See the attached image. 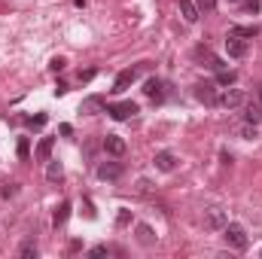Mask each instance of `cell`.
<instances>
[{
  "instance_id": "10",
  "label": "cell",
  "mask_w": 262,
  "mask_h": 259,
  "mask_svg": "<svg viewBox=\"0 0 262 259\" xmlns=\"http://www.w3.org/2000/svg\"><path fill=\"white\" fill-rule=\"evenodd\" d=\"M98 177L101 180H119L122 177V165L119 162H101L98 165Z\"/></svg>"
},
{
  "instance_id": "30",
  "label": "cell",
  "mask_w": 262,
  "mask_h": 259,
  "mask_svg": "<svg viewBox=\"0 0 262 259\" xmlns=\"http://www.w3.org/2000/svg\"><path fill=\"white\" fill-rule=\"evenodd\" d=\"M95 79V70H79V82H92Z\"/></svg>"
},
{
  "instance_id": "7",
  "label": "cell",
  "mask_w": 262,
  "mask_h": 259,
  "mask_svg": "<svg viewBox=\"0 0 262 259\" xmlns=\"http://www.w3.org/2000/svg\"><path fill=\"white\" fill-rule=\"evenodd\" d=\"M223 226H226V213H223L220 207L204 210V229H207V232H216V229H223Z\"/></svg>"
},
{
  "instance_id": "6",
  "label": "cell",
  "mask_w": 262,
  "mask_h": 259,
  "mask_svg": "<svg viewBox=\"0 0 262 259\" xmlns=\"http://www.w3.org/2000/svg\"><path fill=\"white\" fill-rule=\"evenodd\" d=\"M226 52H229L232 58H244V55H247V40L229 34V37H226Z\"/></svg>"
},
{
  "instance_id": "14",
  "label": "cell",
  "mask_w": 262,
  "mask_h": 259,
  "mask_svg": "<svg viewBox=\"0 0 262 259\" xmlns=\"http://www.w3.org/2000/svg\"><path fill=\"white\" fill-rule=\"evenodd\" d=\"M52 146H55V137H43V140L37 143V159H40V162H49Z\"/></svg>"
},
{
  "instance_id": "4",
  "label": "cell",
  "mask_w": 262,
  "mask_h": 259,
  "mask_svg": "<svg viewBox=\"0 0 262 259\" xmlns=\"http://www.w3.org/2000/svg\"><path fill=\"white\" fill-rule=\"evenodd\" d=\"M165 89H168V82H162V79H156V76L143 82V95H146V98H152L156 104H162V101H165V95H168Z\"/></svg>"
},
{
  "instance_id": "9",
  "label": "cell",
  "mask_w": 262,
  "mask_h": 259,
  "mask_svg": "<svg viewBox=\"0 0 262 259\" xmlns=\"http://www.w3.org/2000/svg\"><path fill=\"white\" fill-rule=\"evenodd\" d=\"M104 149H107L110 156H116V159H119V156H125V149H128V146H125V140H122L119 134H107V137H104Z\"/></svg>"
},
{
  "instance_id": "26",
  "label": "cell",
  "mask_w": 262,
  "mask_h": 259,
  "mask_svg": "<svg viewBox=\"0 0 262 259\" xmlns=\"http://www.w3.org/2000/svg\"><path fill=\"white\" fill-rule=\"evenodd\" d=\"M110 253H113V247H107V244H98L89 250V256H110Z\"/></svg>"
},
{
  "instance_id": "11",
  "label": "cell",
  "mask_w": 262,
  "mask_h": 259,
  "mask_svg": "<svg viewBox=\"0 0 262 259\" xmlns=\"http://www.w3.org/2000/svg\"><path fill=\"white\" fill-rule=\"evenodd\" d=\"M152 165H156L159 171H165V174H168V171H174V168H177V156H174V153H156Z\"/></svg>"
},
{
  "instance_id": "18",
  "label": "cell",
  "mask_w": 262,
  "mask_h": 259,
  "mask_svg": "<svg viewBox=\"0 0 262 259\" xmlns=\"http://www.w3.org/2000/svg\"><path fill=\"white\" fill-rule=\"evenodd\" d=\"M64 177V168H61V162H49V168H46V180L49 183H58Z\"/></svg>"
},
{
  "instance_id": "23",
  "label": "cell",
  "mask_w": 262,
  "mask_h": 259,
  "mask_svg": "<svg viewBox=\"0 0 262 259\" xmlns=\"http://www.w3.org/2000/svg\"><path fill=\"white\" fill-rule=\"evenodd\" d=\"M18 256L21 259H37V244H34V241H25V244L18 247Z\"/></svg>"
},
{
  "instance_id": "2",
  "label": "cell",
  "mask_w": 262,
  "mask_h": 259,
  "mask_svg": "<svg viewBox=\"0 0 262 259\" xmlns=\"http://www.w3.org/2000/svg\"><path fill=\"white\" fill-rule=\"evenodd\" d=\"M107 113H110L116 122H125V119H131V116H137L140 110H137L134 101H119V104H107Z\"/></svg>"
},
{
  "instance_id": "31",
  "label": "cell",
  "mask_w": 262,
  "mask_h": 259,
  "mask_svg": "<svg viewBox=\"0 0 262 259\" xmlns=\"http://www.w3.org/2000/svg\"><path fill=\"white\" fill-rule=\"evenodd\" d=\"M128 220H131L128 210H119V226H128Z\"/></svg>"
},
{
  "instance_id": "13",
  "label": "cell",
  "mask_w": 262,
  "mask_h": 259,
  "mask_svg": "<svg viewBox=\"0 0 262 259\" xmlns=\"http://www.w3.org/2000/svg\"><path fill=\"white\" fill-rule=\"evenodd\" d=\"M180 15L192 25V21H198V15H201V12H198V6L192 3V0H180Z\"/></svg>"
},
{
  "instance_id": "22",
  "label": "cell",
  "mask_w": 262,
  "mask_h": 259,
  "mask_svg": "<svg viewBox=\"0 0 262 259\" xmlns=\"http://www.w3.org/2000/svg\"><path fill=\"white\" fill-rule=\"evenodd\" d=\"M229 3L232 6H241L244 12H253V15L259 12V6H262V0H229Z\"/></svg>"
},
{
  "instance_id": "20",
  "label": "cell",
  "mask_w": 262,
  "mask_h": 259,
  "mask_svg": "<svg viewBox=\"0 0 262 259\" xmlns=\"http://www.w3.org/2000/svg\"><path fill=\"white\" fill-rule=\"evenodd\" d=\"M229 34H235V37H256V34H259V28H256V25H235Z\"/></svg>"
},
{
  "instance_id": "32",
  "label": "cell",
  "mask_w": 262,
  "mask_h": 259,
  "mask_svg": "<svg viewBox=\"0 0 262 259\" xmlns=\"http://www.w3.org/2000/svg\"><path fill=\"white\" fill-rule=\"evenodd\" d=\"M256 95H259V104H262V85H259V89H256Z\"/></svg>"
},
{
  "instance_id": "28",
  "label": "cell",
  "mask_w": 262,
  "mask_h": 259,
  "mask_svg": "<svg viewBox=\"0 0 262 259\" xmlns=\"http://www.w3.org/2000/svg\"><path fill=\"white\" fill-rule=\"evenodd\" d=\"M31 156V146H28V137H21L18 140V159H28Z\"/></svg>"
},
{
  "instance_id": "16",
  "label": "cell",
  "mask_w": 262,
  "mask_h": 259,
  "mask_svg": "<svg viewBox=\"0 0 262 259\" xmlns=\"http://www.w3.org/2000/svg\"><path fill=\"white\" fill-rule=\"evenodd\" d=\"M137 241H140L143 247H152V244H156V235H152V229L140 223V226H137Z\"/></svg>"
},
{
  "instance_id": "25",
  "label": "cell",
  "mask_w": 262,
  "mask_h": 259,
  "mask_svg": "<svg viewBox=\"0 0 262 259\" xmlns=\"http://www.w3.org/2000/svg\"><path fill=\"white\" fill-rule=\"evenodd\" d=\"M216 3H220V0H195L198 12H213V9H216Z\"/></svg>"
},
{
  "instance_id": "29",
  "label": "cell",
  "mask_w": 262,
  "mask_h": 259,
  "mask_svg": "<svg viewBox=\"0 0 262 259\" xmlns=\"http://www.w3.org/2000/svg\"><path fill=\"white\" fill-rule=\"evenodd\" d=\"M49 67H52V70L58 73V70H64V67H67V61L61 58V55H58V58H52V61H49Z\"/></svg>"
},
{
  "instance_id": "27",
  "label": "cell",
  "mask_w": 262,
  "mask_h": 259,
  "mask_svg": "<svg viewBox=\"0 0 262 259\" xmlns=\"http://www.w3.org/2000/svg\"><path fill=\"white\" fill-rule=\"evenodd\" d=\"M15 192H18V183H3V189H0V195H3V198H12Z\"/></svg>"
},
{
  "instance_id": "12",
  "label": "cell",
  "mask_w": 262,
  "mask_h": 259,
  "mask_svg": "<svg viewBox=\"0 0 262 259\" xmlns=\"http://www.w3.org/2000/svg\"><path fill=\"white\" fill-rule=\"evenodd\" d=\"M101 110H107V104H104V98H85L82 104H79V113H101Z\"/></svg>"
},
{
  "instance_id": "5",
  "label": "cell",
  "mask_w": 262,
  "mask_h": 259,
  "mask_svg": "<svg viewBox=\"0 0 262 259\" xmlns=\"http://www.w3.org/2000/svg\"><path fill=\"white\" fill-rule=\"evenodd\" d=\"M216 104H220V107H226V110H235V107H241V104H244V92H241V89H226V92L216 98Z\"/></svg>"
},
{
  "instance_id": "19",
  "label": "cell",
  "mask_w": 262,
  "mask_h": 259,
  "mask_svg": "<svg viewBox=\"0 0 262 259\" xmlns=\"http://www.w3.org/2000/svg\"><path fill=\"white\" fill-rule=\"evenodd\" d=\"M235 131H238V137H244V140H253V137H256V125H253V122H247V119H244V122H238Z\"/></svg>"
},
{
  "instance_id": "24",
  "label": "cell",
  "mask_w": 262,
  "mask_h": 259,
  "mask_svg": "<svg viewBox=\"0 0 262 259\" xmlns=\"http://www.w3.org/2000/svg\"><path fill=\"white\" fill-rule=\"evenodd\" d=\"M46 119H49L46 113H37V116H28L25 122H28V128H43V125H46Z\"/></svg>"
},
{
  "instance_id": "1",
  "label": "cell",
  "mask_w": 262,
  "mask_h": 259,
  "mask_svg": "<svg viewBox=\"0 0 262 259\" xmlns=\"http://www.w3.org/2000/svg\"><path fill=\"white\" fill-rule=\"evenodd\" d=\"M223 238H226V244H229L232 250H247V232H244V226L226 223V226H223Z\"/></svg>"
},
{
  "instance_id": "15",
  "label": "cell",
  "mask_w": 262,
  "mask_h": 259,
  "mask_svg": "<svg viewBox=\"0 0 262 259\" xmlns=\"http://www.w3.org/2000/svg\"><path fill=\"white\" fill-rule=\"evenodd\" d=\"M67 217H70V201H61L58 207H55V217H52V223H55V229H61L67 223Z\"/></svg>"
},
{
  "instance_id": "3",
  "label": "cell",
  "mask_w": 262,
  "mask_h": 259,
  "mask_svg": "<svg viewBox=\"0 0 262 259\" xmlns=\"http://www.w3.org/2000/svg\"><path fill=\"white\" fill-rule=\"evenodd\" d=\"M143 67H146V61H143V64H137V67H128V70H119V76H116V82H113V92H116V95H122L131 82L137 79V73H140Z\"/></svg>"
},
{
  "instance_id": "8",
  "label": "cell",
  "mask_w": 262,
  "mask_h": 259,
  "mask_svg": "<svg viewBox=\"0 0 262 259\" xmlns=\"http://www.w3.org/2000/svg\"><path fill=\"white\" fill-rule=\"evenodd\" d=\"M195 98L201 101V104H207V107L216 104V98H220V95H216V85H213V82H198L195 85Z\"/></svg>"
},
{
  "instance_id": "17",
  "label": "cell",
  "mask_w": 262,
  "mask_h": 259,
  "mask_svg": "<svg viewBox=\"0 0 262 259\" xmlns=\"http://www.w3.org/2000/svg\"><path fill=\"white\" fill-rule=\"evenodd\" d=\"M244 119H247V122H253V125H259V122H262V104H253V101H250V104H247V110H244Z\"/></svg>"
},
{
  "instance_id": "21",
  "label": "cell",
  "mask_w": 262,
  "mask_h": 259,
  "mask_svg": "<svg viewBox=\"0 0 262 259\" xmlns=\"http://www.w3.org/2000/svg\"><path fill=\"white\" fill-rule=\"evenodd\" d=\"M235 79H238V73H235V70H229V67L216 70V82H220V85H235Z\"/></svg>"
}]
</instances>
